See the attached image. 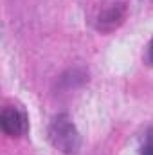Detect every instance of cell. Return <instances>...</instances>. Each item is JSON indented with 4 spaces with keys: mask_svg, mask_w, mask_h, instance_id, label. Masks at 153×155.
<instances>
[{
    "mask_svg": "<svg viewBox=\"0 0 153 155\" xmlns=\"http://www.w3.org/2000/svg\"><path fill=\"white\" fill-rule=\"evenodd\" d=\"M50 144L65 155H76L81 150V135L76 124L67 114H58L49 124Z\"/></svg>",
    "mask_w": 153,
    "mask_h": 155,
    "instance_id": "1",
    "label": "cell"
},
{
    "mask_svg": "<svg viewBox=\"0 0 153 155\" xmlns=\"http://www.w3.org/2000/svg\"><path fill=\"white\" fill-rule=\"evenodd\" d=\"M0 124L4 134L9 137H22L29 130V121L18 107H4L0 114Z\"/></svg>",
    "mask_w": 153,
    "mask_h": 155,
    "instance_id": "2",
    "label": "cell"
},
{
    "mask_svg": "<svg viewBox=\"0 0 153 155\" xmlns=\"http://www.w3.org/2000/svg\"><path fill=\"white\" fill-rule=\"evenodd\" d=\"M122 18H124V7L122 5H119V4H112V5H108L101 15H99V24H97V27L101 29V31H112L115 29L121 22H122Z\"/></svg>",
    "mask_w": 153,
    "mask_h": 155,
    "instance_id": "3",
    "label": "cell"
},
{
    "mask_svg": "<svg viewBox=\"0 0 153 155\" xmlns=\"http://www.w3.org/2000/svg\"><path fill=\"white\" fill-rule=\"evenodd\" d=\"M146 61L153 67V40L148 43V49H146Z\"/></svg>",
    "mask_w": 153,
    "mask_h": 155,
    "instance_id": "4",
    "label": "cell"
},
{
    "mask_svg": "<svg viewBox=\"0 0 153 155\" xmlns=\"http://www.w3.org/2000/svg\"><path fill=\"white\" fill-rule=\"evenodd\" d=\"M142 155H153V137L148 139V143L142 146Z\"/></svg>",
    "mask_w": 153,
    "mask_h": 155,
    "instance_id": "5",
    "label": "cell"
}]
</instances>
